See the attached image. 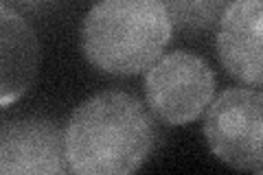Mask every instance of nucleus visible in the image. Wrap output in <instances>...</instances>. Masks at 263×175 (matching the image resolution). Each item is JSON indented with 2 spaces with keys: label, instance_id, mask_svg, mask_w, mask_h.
<instances>
[{
  "label": "nucleus",
  "instance_id": "obj_1",
  "mask_svg": "<svg viewBox=\"0 0 263 175\" xmlns=\"http://www.w3.org/2000/svg\"><path fill=\"white\" fill-rule=\"evenodd\" d=\"M156 147L149 112L136 96L108 90L86 99L64 129L66 162L79 175H125Z\"/></svg>",
  "mask_w": 263,
  "mask_h": 175
},
{
  "label": "nucleus",
  "instance_id": "obj_2",
  "mask_svg": "<svg viewBox=\"0 0 263 175\" xmlns=\"http://www.w3.org/2000/svg\"><path fill=\"white\" fill-rule=\"evenodd\" d=\"M171 31L162 0H99L81 24V51L103 72L138 74L162 57Z\"/></svg>",
  "mask_w": 263,
  "mask_h": 175
},
{
  "label": "nucleus",
  "instance_id": "obj_3",
  "mask_svg": "<svg viewBox=\"0 0 263 175\" xmlns=\"http://www.w3.org/2000/svg\"><path fill=\"white\" fill-rule=\"evenodd\" d=\"M211 153L241 171L263 169V90L228 88L204 112Z\"/></svg>",
  "mask_w": 263,
  "mask_h": 175
},
{
  "label": "nucleus",
  "instance_id": "obj_4",
  "mask_svg": "<svg viewBox=\"0 0 263 175\" xmlns=\"http://www.w3.org/2000/svg\"><path fill=\"white\" fill-rule=\"evenodd\" d=\"M215 94V72L200 55L174 51L145 74V99L152 114L167 125H186L206 112Z\"/></svg>",
  "mask_w": 263,
  "mask_h": 175
},
{
  "label": "nucleus",
  "instance_id": "obj_5",
  "mask_svg": "<svg viewBox=\"0 0 263 175\" xmlns=\"http://www.w3.org/2000/svg\"><path fill=\"white\" fill-rule=\"evenodd\" d=\"M215 46L228 74L263 86V0H230L219 18Z\"/></svg>",
  "mask_w": 263,
  "mask_h": 175
},
{
  "label": "nucleus",
  "instance_id": "obj_6",
  "mask_svg": "<svg viewBox=\"0 0 263 175\" xmlns=\"http://www.w3.org/2000/svg\"><path fill=\"white\" fill-rule=\"evenodd\" d=\"M3 173H66L64 131L44 119L7 121L0 140Z\"/></svg>",
  "mask_w": 263,
  "mask_h": 175
},
{
  "label": "nucleus",
  "instance_id": "obj_7",
  "mask_svg": "<svg viewBox=\"0 0 263 175\" xmlns=\"http://www.w3.org/2000/svg\"><path fill=\"white\" fill-rule=\"evenodd\" d=\"M0 105L9 107L27 92L35 79L40 44L33 29L5 0L0 7Z\"/></svg>",
  "mask_w": 263,
  "mask_h": 175
},
{
  "label": "nucleus",
  "instance_id": "obj_8",
  "mask_svg": "<svg viewBox=\"0 0 263 175\" xmlns=\"http://www.w3.org/2000/svg\"><path fill=\"white\" fill-rule=\"evenodd\" d=\"M180 29H209L219 22L228 0H162Z\"/></svg>",
  "mask_w": 263,
  "mask_h": 175
},
{
  "label": "nucleus",
  "instance_id": "obj_9",
  "mask_svg": "<svg viewBox=\"0 0 263 175\" xmlns=\"http://www.w3.org/2000/svg\"><path fill=\"white\" fill-rule=\"evenodd\" d=\"M9 3V0H7ZM15 3H20V5H24V7H33L35 3H40V0H15Z\"/></svg>",
  "mask_w": 263,
  "mask_h": 175
},
{
  "label": "nucleus",
  "instance_id": "obj_10",
  "mask_svg": "<svg viewBox=\"0 0 263 175\" xmlns=\"http://www.w3.org/2000/svg\"><path fill=\"white\" fill-rule=\"evenodd\" d=\"M259 173H263V169H261V171H259Z\"/></svg>",
  "mask_w": 263,
  "mask_h": 175
}]
</instances>
